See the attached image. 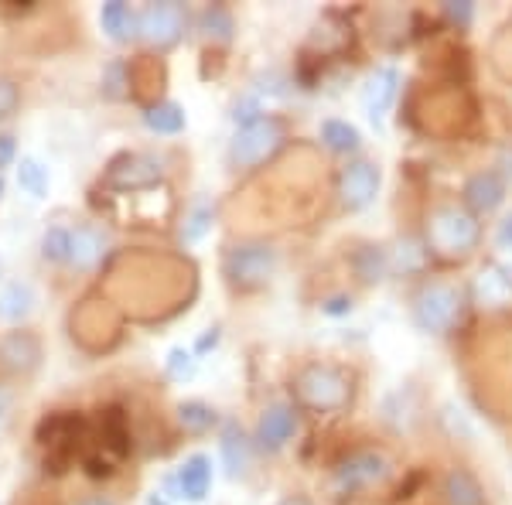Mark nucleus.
Wrapping results in <instances>:
<instances>
[{
	"mask_svg": "<svg viewBox=\"0 0 512 505\" xmlns=\"http://www.w3.org/2000/svg\"><path fill=\"white\" fill-rule=\"evenodd\" d=\"M495 246H499V250H512V212L499 222V229H495Z\"/></svg>",
	"mask_w": 512,
	"mask_h": 505,
	"instance_id": "nucleus-35",
	"label": "nucleus"
},
{
	"mask_svg": "<svg viewBox=\"0 0 512 505\" xmlns=\"http://www.w3.org/2000/svg\"><path fill=\"white\" fill-rule=\"evenodd\" d=\"M178 424L188 430V434H205V430H212L219 424L216 410L209 407V403L202 400H188L178 407Z\"/></svg>",
	"mask_w": 512,
	"mask_h": 505,
	"instance_id": "nucleus-25",
	"label": "nucleus"
},
{
	"mask_svg": "<svg viewBox=\"0 0 512 505\" xmlns=\"http://www.w3.org/2000/svg\"><path fill=\"white\" fill-rule=\"evenodd\" d=\"M14 106H18V89H14V82L0 79V117H11Z\"/></svg>",
	"mask_w": 512,
	"mask_h": 505,
	"instance_id": "nucleus-33",
	"label": "nucleus"
},
{
	"mask_svg": "<svg viewBox=\"0 0 512 505\" xmlns=\"http://www.w3.org/2000/svg\"><path fill=\"white\" fill-rule=\"evenodd\" d=\"M35 311V291L24 280H11V284L0 291V321H11L18 325L28 314Z\"/></svg>",
	"mask_w": 512,
	"mask_h": 505,
	"instance_id": "nucleus-21",
	"label": "nucleus"
},
{
	"mask_svg": "<svg viewBox=\"0 0 512 505\" xmlns=\"http://www.w3.org/2000/svg\"><path fill=\"white\" fill-rule=\"evenodd\" d=\"M123 86H127V69H123V62H113L103 76V93L110 99H123L127 96V89Z\"/></svg>",
	"mask_w": 512,
	"mask_h": 505,
	"instance_id": "nucleus-31",
	"label": "nucleus"
},
{
	"mask_svg": "<svg viewBox=\"0 0 512 505\" xmlns=\"http://www.w3.org/2000/svg\"><path fill=\"white\" fill-rule=\"evenodd\" d=\"M216 342H219V328H212V335H202V342L195 345V352H209V349H216Z\"/></svg>",
	"mask_w": 512,
	"mask_h": 505,
	"instance_id": "nucleus-37",
	"label": "nucleus"
},
{
	"mask_svg": "<svg viewBox=\"0 0 512 505\" xmlns=\"http://www.w3.org/2000/svg\"><path fill=\"white\" fill-rule=\"evenodd\" d=\"M212 219H216V209H212V205H195V209L185 215L181 239H185V243H198V239L212 229Z\"/></svg>",
	"mask_w": 512,
	"mask_h": 505,
	"instance_id": "nucleus-29",
	"label": "nucleus"
},
{
	"mask_svg": "<svg viewBox=\"0 0 512 505\" xmlns=\"http://www.w3.org/2000/svg\"><path fill=\"white\" fill-rule=\"evenodd\" d=\"M468 304H472L468 287L451 280H424L410 291V321L424 335L444 338L461 325Z\"/></svg>",
	"mask_w": 512,
	"mask_h": 505,
	"instance_id": "nucleus-2",
	"label": "nucleus"
},
{
	"mask_svg": "<svg viewBox=\"0 0 512 505\" xmlns=\"http://www.w3.org/2000/svg\"><path fill=\"white\" fill-rule=\"evenodd\" d=\"M144 123L147 130H154V134H181L185 130V110H181L178 103H171V99H164V103H154L144 110Z\"/></svg>",
	"mask_w": 512,
	"mask_h": 505,
	"instance_id": "nucleus-24",
	"label": "nucleus"
},
{
	"mask_svg": "<svg viewBox=\"0 0 512 505\" xmlns=\"http://www.w3.org/2000/svg\"><path fill=\"white\" fill-rule=\"evenodd\" d=\"M284 140H287L284 120L263 113L260 120H253L236 130L233 144H229V161L243 171H253V168H260V164H267L270 157L284 147Z\"/></svg>",
	"mask_w": 512,
	"mask_h": 505,
	"instance_id": "nucleus-5",
	"label": "nucleus"
},
{
	"mask_svg": "<svg viewBox=\"0 0 512 505\" xmlns=\"http://www.w3.org/2000/svg\"><path fill=\"white\" fill-rule=\"evenodd\" d=\"M219 454H222V465H226V475L229 478H243L246 468H250V458H253V444L246 437V430L229 420L222 424V434H219Z\"/></svg>",
	"mask_w": 512,
	"mask_h": 505,
	"instance_id": "nucleus-16",
	"label": "nucleus"
},
{
	"mask_svg": "<svg viewBox=\"0 0 512 505\" xmlns=\"http://www.w3.org/2000/svg\"><path fill=\"white\" fill-rule=\"evenodd\" d=\"M14 157H18V147H14V137L0 134V168H11Z\"/></svg>",
	"mask_w": 512,
	"mask_h": 505,
	"instance_id": "nucleus-36",
	"label": "nucleus"
},
{
	"mask_svg": "<svg viewBox=\"0 0 512 505\" xmlns=\"http://www.w3.org/2000/svg\"><path fill=\"white\" fill-rule=\"evenodd\" d=\"M99 24H103V31L113 41H130L137 35V14L130 11L123 0H110V4H103V11H99Z\"/></svg>",
	"mask_w": 512,
	"mask_h": 505,
	"instance_id": "nucleus-23",
	"label": "nucleus"
},
{
	"mask_svg": "<svg viewBox=\"0 0 512 505\" xmlns=\"http://www.w3.org/2000/svg\"><path fill=\"white\" fill-rule=\"evenodd\" d=\"M427 260H431V253H427L424 239L403 236L396 239L390 250V273H396V277H414V273L427 267Z\"/></svg>",
	"mask_w": 512,
	"mask_h": 505,
	"instance_id": "nucleus-20",
	"label": "nucleus"
},
{
	"mask_svg": "<svg viewBox=\"0 0 512 505\" xmlns=\"http://www.w3.org/2000/svg\"><path fill=\"white\" fill-rule=\"evenodd\" d=\"M297 434V413L287 403H270L267 410L260 413V424H256V444L263 451H280L294 441Z\"/></svg>",
	"mask_w": 512,
	"mask_h": 505,
	"instance_id": "nucleus-12",
	"label": "nucleus"
},
{
	"mask_svg": "<svg viewBox=\"0 0 512 505\" xmlns=\"http://www.w3.org/2000/svg\"><path fill=\"white\" fill-rule=\"evenodd\" d=\"M185 24H188L185 7L175 4V0H161V4H147L140 11L137 31L151 48H171L185 35Z\"/></svg>",
	"mask_w": 512,
	"mask_h": 505,
	"instance_id": "nucleus-8",
	"label": "nucleus"
},
{
	"mask_svg": "<svg viewBox=\"0 0 512 505\" xmlns=\"http://www.w3.org/2000/svg\"><path fill=\"white\" fill-rule=\"evenodd\" d=\"M441 499H444V505H489L485 485L478 482L475 471H468V468H461V465L444 471Z\"/></svg>",
	"mask_w": 512,
	"mask_h": 505,
	"instance_id": "nucleus-15",
	"label": "nucleus"
},
{
	"mask_svg": "<svg viewBox=\"0 0 512 505\" xmlns=\"http://www.w3.org/2000/svg\"><path fill=\"white\" fill-rule=\"evenodd\" d=\"M82 505H110V502H103V499H89V502H82Z\"/></svg>",
	"mask_w": 512,
	"mask_h": 505,
	"instance_id": "nucleus-40",
	"label": "nucleus"
},
{
	"mask_svg": "<svg viewBox=\"0 0 512 505\" xmlns=\"http://www.w3.org/2000/svg\"><path fill=\"white\" fill-rule=\"evenodd\" d=\"M106 246H110V239H106L103 229L96 226H82L72 233V253H69V263L76 270H93L99 260H103Z\"/></svg>",
	"mask_w": 512,
	"mask_h": 505,
	"instance_id": "nucleus-19",
	"label": "nucleus"
},
{
	"mask_svg": "<svg viewBox=\"0 0 512 505\" xmlns=\"http://www.w3.org/2000/svg\"><path fill=\"white\" fill-rule=\"evenodd\" d=\"M321 144L328 147V151H335V154H359L362 151V134L352 127L349 120H325L321 123Z\"/></svg>",
	"mask_w": 512,
	"mask_h": 505,
	"instance_id": "nucleus-22",
	"label": "nucleus"
},
{
	"mask_svg": "<svg viewBox=\"0 0 512 505\" xmlns=\"http://www.w3.org/2000/svg\"><path fill=\"white\" fill-rule=\"evenodd\" d=\"M277 273V250L263 239H243L233 243L222 256V277L233 291H260L270 284V277Z\"/></svg>",
	"mask_w": 512,
	"mask_h": 505,
	"instance_id": "nucleus-4",
	"label": "nucleus"
},
{
	"mask_svg": "<svg viewBox=\"0 0 512 505\" xmlns=\"http://www.w3.org/2000/svg\"><path fill=\"white\" fill-rule=\"evenodd\" d=\"M396 93H400V72L393 69V65H383V69H376L373 76L366 79V86H362V106H366V117L376 123V127H383L386 113H390V106L396 103Z\"/></svg>",
	"mask_w": 512,
	"mask_h": 505,
	"instance_id": "nucleus-11",
	"label": "nucleus"
},
{
	"mask_svg": "<svg viewBox=\"0 0 512 505\" xmlns=\"http://www.w3.org/2000/svg\"><path fill=\"white\" fill-rule=\"evenodd\" d=\"M0 198H4V178H0Z\"/></svg>",
	"mask_w": 512,
	"mask_h": 505,
	"instance_id": "nucleus-41",
	"label": "nucleus"
},
{
	"mask_svg": "<svg viewBox=\"0 0 512 505\" xmlns=\"http://www.w3.org/2000/svg\"><path fill=\"white\" fill-rule=\"evenodd\" d=\"M390 478V458L383 451H355L345 461H338L332 488L338 495H359L383 485Z\"/></svg>",
	"mask_w": 512,
	"mask_h": 505,
	"instance_id": "nucleus-6",
	"label": "nucleus"
},
{
	"mask_svg": "<svg viewBox=\"0 0 512 505\" xmlns=\"http://www.w3.org/2000/svg\"><path fill=\"white\" fill-rule=\"evenodd\" d=\"M38 359H41V345L28 331H14V335H7L4 342H0V362H4L7 369L31 372L38 366Z\"/></svg>",
	"mask_w": 512,
	"mask_h": 505,
	"instance_id": "nucleus-18",
	"label": "nucleus"
},
{
	"mask_svg": "<svg viewBox=\"0 0 512 505\" xmlns=\"http://www.w3.org/2000/svg\"><path fill=\"white\" fill-rule=\"evenodd\" d=\"M198 28H202V35L212 38V41H229V38H233V31H236V24H233V14H229L226 7L212 4V7H205V11H202Z\"/></svg>",
	"mask_w": 512,
	"mask_h": 505,
	"instance_id": "nucleus-26",
	"label": "nucleus"
},
{
	"mask_svg": "<svg viewBox=\"0 0 512 505\" xmlns=\"http://www.w3.org/2000/svg\"><path fill=\"white\" fill-rule=\"evenodd\" d=\"M379 185H383V171L369 157H352L342 171H338V202L345 212H366L376 202Z\"/></svg>",
	"mask_w": 512,
	"mask_h": 505,
	"instance_id": "nucleus-7",
	"label": "nucleus"
},
{
	"mask_svg": "<svg viewBox=\"0 0 512 505\" xmlns=\"http://www.w3.org/2000/svg\"><path fill=\"white\" fill-rule=\"evenodd\" d=\"M175 485H178L181 499L202 502L212 488V458L209 454H192V458H185V465L178 468Z\"/></svg>",
	"mask_w": 512,
	"mask_h": 505,
	"instance_id": "nucleus-17",
	"label": "nucleus"
},
{
	"mask_svg": "<svg viewBox=\"0 0 512 505\" xmlns=\"http://www.w3.org/2000/svg\"><path fill=\"white\" fill-rule=\"evenodd\" d=\"M349 267L362 287H379L390 277V250L379 243H359L349 256Z\"/></svg>",
	"mask_w": 512,
	"mask_h": 505,
	"instance_id": "nucleus-14",
	"label": "nucleus"
},
{
	"mask_svg": "<svg viewBox=\"0 0 512 505\" xmlns=\"http://www.w3.org/2000/svg\"><path fill=\"white\" fill-rule=\"evenodd\" d=\"M4 413H7V396L0 393V420H4Z\"/></svg>",
	"mask_w": 512,
	"mask_h": 505,
	"instance_id": "nucleus-39",
	"label": "nucleus"
},
{
	"mask_svg": "<svg viewBox=\"0 0 512 505\" xmlns=\"http://www.w3.org/2000/svg\"><path fill=\"white\" fill-rule=\"evenodd\" d=\"M277 505H315L308 499V495H287V499H280Z\"/></svg>",
	"mask_w": 512,
	"mask_h": 505,
	"instance_id": "nucleus-38",
	"label": "nucleus"
},
{
	"mask_svg": "<svg viewBox=\"0 0 512 505\" xmlns=\"http://www.w3.org/2000/svg\"><path fill=\"white\" fill-rule=\"evenodd\" d=\"M294 400L315 413H342L352 407L355 379L349 369L332 362H308L294 376Z\"/></svg>",
	"mask_w": 512,
	"mask_h": 505,
	"instance_id": "nucleus-3",
	"label": "nucleus"
},
{
	"mask_svg": "<svg viewBox=\"0 0 512 505\" xmlns=\"http://www.w3.org/2000/svg\"><path fill=\"white\" fill-rule=\"evenodd\" d=\"M352 308H355V304H352V297H349V294H338V297H332V301L321 304V311L332 314V318H342V314H349Z\"/></svg>",
	"mask_w": 512,
	"mask_h": 505,
	"instance_id": "nucleus-34",
	"label": "nucleus"
},
{
	"mask_svg": "<svg viewBox=\"0 0 512 505\" xmlns=\"http://www.w3.org/2000/svg\"><path fill=\"white\" fill-rule=\"evenodd\" d=\"M161 161L158 157H147V154H127V157H120L117 164L110 168V175H106V185H113V188H151V185H158L161 181Z\"/></svg>",
	"mask_w": 512,
	"mask_h": 505,
	"instance_id": "nucleus-13",
	"label": "nucleus"
},
{
	"mask_svg": "<svg viewBox=\"0 0 512 505\" xmlns=\"http://www.w3.org/2000/svg\"><path fill=\"white\" fill-rule=\"evenodd\" d=\"M506 195H509V178L495 168H478L461 185V205L472 215H478V219L499 212L506 205Z\"/></svg>",
	"mask_w": 512,
	"mask_h": 505,
	"instance_id": "nucleus-9",
	"label": "nucleus"
},
{
	"mask_svg": "<svg viewBox=\"0 0 512 505\" xmlns=\"http://www.w3.org/2000/svg\"><path fill=\"white\" fill-rule=\"evenodd\" d=\"M18 185H21L31 198H41V195L48 192V168H45V164H38L35 157H21Z\"/></svg>",
	"mask_w": 512,
	"mask_h": 505,
	"instance_id": "nucleus-27",
	"label": "nucleus"
},
{
	"mask_svg": "<svg viewBox=\"0 0 512 505\" xmlns=\"http://www.w3.org/2000/svg\"><path fill=\"white\" fill-rule=\"evenodd\" d=\"M168 376L171 379H192L195 376V352L171 349L168 352Z\"/></svg>",
	"mask_w": 512,
	"mask_h": 505,
	"instance_id": "nucleus-30",
	"label": "nucleus"
},
{
	"mask_svg": "<svg viewBox=\"0 0 512 505\" xmlns=\"http://www.w3.org/2000/svg\"><path fill=\"white\" fill-rule=\"evenodd\" d=\"M482 219L461 202H437L424 215V246L437 260H468L482 246Z\"/></svg>",
	"mask_w": 512,
	"mask_h": 505,
	"instance_id": "nucleus-1",
	"label": "nucleus"
},
{
	"mask_svg": "<svg viewBox=\"0 0 512 505\" xmlns=\"http://www.w3.org/2000/svg\"><path fill=\"white\" fill-rule=\"evenodd\" d=\"M441 11H444V18H448L454 28H461V31H465L468 24H472V18H475V4H468V0H458V4L448 0Z\"/></svg>",
	"mask_w": 512,
	"mask_h": 505,
	"instance_id": "nucleus-32",
	"label": "nucleus"
},
{
	"mask_svg": "<svg viewBox=\"0 0 512 505\" xmlns=\"http://www.w3.org/2000/svg\"><path fill=\"white\" fill-rule=\"evenodd\" d=\"M69 253H72V233L62 226L48 229L45 239H41V256L48 263H69Z\"/></svg>",
	"mask_w": 512,
	"mask_h": 505,
	"instance_id": "nucleus-28",
	"label": "nucleus"
},
{
	"mask_svg": "<svg viewBox=\"0 0 512 505\" xmlns=\"http://www.w3.org/2000/svg\"><path fill=\"white\" fill-rule=\"evenodd\" d=\"M468 297H472V304H478V308H485V311L512 308V273L502 267V263L489 260L478 270L472 287H468Z\"/></svg>",
	"mask_w": 512,
	"mask_h": 505,
	"instance_id": "nucleus-10",
	"label": "nucleus"
}]
</instances>
